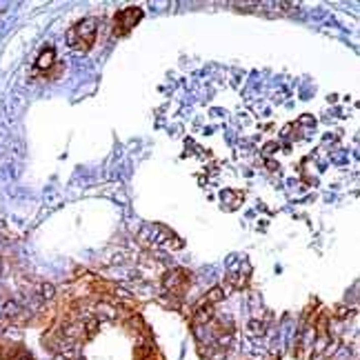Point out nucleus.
I'll use <instances>...</instances> for the list:
<instances>
[{
  "mask_svg": "<svg viewBox=\"0 0 360 360\" xmlns=\"http://www.w3.org/2000/svg\"><path fill=\"white\" fill-rule=\"evenodd\" d=\"M16 360H34V358L29 356V353H25V351H22V353H18V356H16Z\"/></svg>",
  "mask_w": 360,
  "mask_h": 360,
  "instance_id": "nucleus-18",
  "label": "nucleus"
},
{
  "mask_svg": "<svg viewBox=\"0 0 360 360\" xmlns=\"http://www.w3.org/2000/svg\"><path fill=\"white\" fill-rule=\"evenodd\" d=\"M3 267H5V262H3V258H0V271H3Z\"/></svg>",
  "mask_w": 360,
  "mask_h": 360,
  "instance_id": "nucleus-21",
  "label": "nucleus"
},
{
  "mask_svg": "<svg viewBox=\"0 0 360 360\" xmlns=\"http://www.w3.org/2000/svg\"><path fill=\"white\" fill-rule=\"evenodd\" d=\"M267 167H269V169H278V162H273V160H267Z\"/></svg>",
  "mask_w": 360,
  "mask_h": 360,
  "instance_id": "nucleus-19",
  "label": "nucleus"
},
{
  "mask_svg": "<svg viewBox=\"0 0 360 360\" xmlns=\"http://www.w3.org/2000/svg\"><path fill=\"white\" fill-rule=\"evenodd\" d=\"M329 345H331V336H329V334H318V338H314V351L316 353L327 351Z\"/></svg>",
  "mask_w": 360,
  "mask_h": 360,
  "instance_id": "nucleus-9",
  "label": "nucleus"
},
{
  "mask_svg": "<svg viewBox=\"0 0 360 360\" xmlns=\"http://www.w3.org/2000/svg\"><path fill=\"white\" fill-rule=\"evenodd\" d=\"M213 318V307L211 304H207L205 300L198 304L196 307V311H193V325L196 327H203V325H207Z\"/></svg>",
  "mask_w": 360,
  "mask_h": 360,
  "instance_id": "nucleus-4",
  "label": "nucleus"
},
{
  "mask_svg": "<svg viewBox=\"0 0 360 360\" xmlns=\"http://www.w3.org/2000/svg\"><path fill=\"white\" fill-rule=\"evenodd\" d=\"M20 314V304H18V300H5L3 302V316L5 318H16V316Z\"/></svg>",
  "mask_w": 360,
  "mask_h": 360,
  "instance_id": "nucleus-8",
  "label": "nucleus"
},
{
  "mask_svg": "<svg viewBox=\"0 0 360 360\" xmlns=\"http://www.w3.org/2000/svg\"><path fill=\"white\" fill-rule=\"evenodd\" d=\"M116 316H118V309L114 307V304L109 302H98L96 304V320H114Z\"/></svg>",
  "mask_w": 360,
  "mask_h": 360,
  "instance_id": "nucleus-6",
  "label": "nucleus"
},
{
  "mask_svg": "<svg viewBox=\"0 0 360 360\" xmlns=\"http://www.w3.org/2000/svg\"><path fill=\"white\" fill-rule=\"evenodd\" d=\"M53 63H56V51H53L51 47H47V49L40 51L38 60H36V67H38L40 71H47V69H51V67H53Z\"/></svg>",
  "mask_w": 360,
  "mask_h": 360,
  "instance_id": "nucleus-5",
  "label": "nucleus"
},
{
  "mask_svg": "<svg viewBox=\"0 0 360 360\" xmlns=\"http://www.w3.org/2000/svg\"><path fill=\"white\" fill-rule=\"evenodd\" d=\"M349 314H353V311H349V309L345 307V304H340V307L336 309V318H338V320H345V318H349Z\"/></svg>",
  "mask_w": 360,
  "mask_h": 360,
  "instance_id": "nucleus-15",
  "label": "nucleus"
},
{
  "mask_svg": "<svg viewBox=\"0 0 360 360\" xmlns=\"http://www.w3.org/2000/svg\"><path fill=\"white\" fill-rule=\"evenodd\" d=\"M231 343H234V336H231V331L218 336V347H220V349H227Z\"/></svg>",
  "mask_w": 360,
  "mask_h": 360,
  "instance_id": "nucleus-14",
  "label": "nucleus"
},
{
  "mask_svg": "<svg viewBox=\"0 0 360 360\" xmlns=\"http://www.w3.org/2000/svg\"><path fill=\"white\" fill-rule=\"evenodd\" d=\"M53 360H69V358H67L65 353H56V356H53Z\"/></svg>",
  "mask_w": 360,
  "mask_h": 360,
  "instance_id": "nucleus-20",
  "label": "nucleus"
},
{
  "mask_svg": "<svg viewBox=\"0 0 360 360\" xmlns=\"http://www.w3.org/2000/svg\"><path fill=\"white\" fill-rule=\"evenodd\" d=\"M143 20V9L140 7H127L116 16V36H125L129 34L138 22Z\"/></svg>",
  "mask_w": 360,
  "mask_h": 360,
  "instance_id": "nucleus-2",
  "label": "nucleus"
},
{
  "mask_svg": "<svg viewBox=\"0 0 360 360\" xmlns=\"http://www.w3.org/2000/svg\"><path fill=\"white\" fill-rule=\"evenodd\" d=\"M63 336L67 340H74L78 338V336H82V325H78V322H74V325H67L63 329Z\"/></svg>",
  "mask_w": 360,
  "mask_h": 360,
  "instance_id": "nucleus-10",
  "label": "nucleus"
},
{
  "mask_svg": "<svg viewBox=\"0 0 360 360\" xmlns=\"http://www.w3.org/2000/svg\"><path fill=\"white\" fill-rule=\"evenodd\" d=\"M187 283H189V273L182 269H172L162 276V287L167 291H172V294H180Z\"/></svg>",
  "mask_w": 360,
  "mask_h": 360,
  "instance_id": "nucleus-3",
  "label": "nucleus"
},
{
  "mask_svg": "<svg viewBox=\"0 0 360 360\" xmlns=\"http://www.w3.org/2000/svg\"><path fill=\"white\" fill-rule=\"evenodd\" d=\"M96 34H98V18L89 16V18H82L74 29H69V34H67V42H69V45L74 47V49H78V51H87L89 47L94 45Z\"/></svg>",
  "mask_w": 360,
  "mask_h": 360,
  "instance_id": "nucleus-1",
  "label": "nucleus"
},
{
  "mask_svg": "<svg viewBox=\"0 0 360 360\" xmlns=\"http://www.w3.org/2000/svg\"><path fill=\"white\" fill-rule=\"evenodd\" d=\"M203 300H205L207 304H211V307H213V304H218L220 300H225V289H223V287H211V289L205 294Z\"/></svg>",
  "mask_w": 360,
  "mask_h": 360,
  "instance_id": "nucleus-7",
  "label": "nucleus"
},
{
  "mask_svg": "<svg viewBox=\"0 0 360 360\" xmlns=\"http://www.w3.org/2000/svg\"><path fill=\"white\" fill-rule=\"evenodd\" d=\"M40 298L42 300H53L56 298V287L51 283H42L40 285Z\"/></svg>",
  "mask_w": 360,
  "mask_h": 360,
  "instance_id": "nucleus-11",
  "label": "nucleus"
},
{
  "mask_svg": "<svg viewBox=\"0 0 360 360\" xmlns=\"http://www.w3.org/2000/svg\"><path fill=\"white\" fill-rule=\"evenodd\" d=\"M276 147H278L276 143H269V145H265V149H262V154H269V151H273Z\"/></svg>",
  "mask_w": 360,
  "mask_h": 360,
  "instance_id": "nucleus-17",
  "label": "nucleus"
},
{
  "mask_svg": "<svg viewBox=\"0 0 360 360\" xmlns=\"http://www.w3.org/2000/svg\"><path fill=\"white\" fill-rule=\"evenodd\" d=\"M247 331L252 334V336H262V334H265V322H260V320H249Z\"/></svg>",
  "mask_w": 360,
  "mask_h": 360,
  "instance_id": "nucleus-12",
  "label": "nucleus"
},
{
  "mask_svg": "<svg viewBox=\"0 0 360 360\" xmlns=\"http://www.w3.org/2000/svg\"><path fill=\"white\" fill-rule=\"evenodd\" d=\"M98 327H100V322H98V320H96V318H89V320H85L82 331H87V336H94L96 331H98Z\"/></svg>",
  "mask_w": 360,
  "mask_h": 360,
  "instance_id": "nucleus-13",
  "label": "nucleus"
},
{
  "mask_svg": "<svg viewBox=\"0 0 360 360\" xmlns=\"http://www.w3.org/2000/svg\"><path fill=\"white\" fill-rule=\"evenodd\" d=\"M300 125H316V120L311 118L309 114H304V116H300Z\"/></svg>",
  "mask_w": 360,
  "mask_h": 360,
  "instance_id": "nucleus-16",
  "label": "nucleus"
}]
</instances>
